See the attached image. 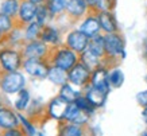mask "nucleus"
<instances>
[{
  "instance_id": "7c9ffc66",
  "label": "nucleus",
  "mask_w": 147,
  "mask_h": 136,
  "mask_svg": "<svg viewBox=\"0 0 147 136\" xmlns=\"http://www.w3.org/2000/svg\"><path fill=\"white\" fill-rule=\"evenodd\" d=\"M47 16H49V9L45 5H38V11H36V16H35V22L39 24V26H43L47 20Z\"/></svg>"
},
{
  "instance_id": "6ab92c4d",
  "label": "nucleus",
  "mask_w": 147,
  "mask_h": 136,
  "mask_svg": "<svg viewBox=\"0 0 147 136\" xmlns=\"http://www.w3.org/2000/svg\"><path fill=\"white\" fill-rule=\"evenodd\" d=\"M100 59H101V58H98L97 55H94L93 53H90L88 48L81 54V62H82L88 69H90V70H94V69L100 67Z\"/></svg>"
},
{
  "instance_id": "aec40b11",
  "label": "nucleus",
  "mask_w": 147,
  "mask_h": 136,
  "mask_svg": "<svg viewBox=\"0 0 147 136\" xmlns=\"http://www.w3.org/2000/svg\"><path fill=\"white\" fill-rule=\"evenodd\" d=\"M59 97L63 98V100L66 101V102H69V104H73V102H76V100L80 97V93L77 92V90H74L71 85L66 83V85L61 86V89H59Z\"/></svg>"
},
{
  "instance_id": "a211bd4d",
  "label": "nucleus",
  "mask_w": 147,
  "mask_h": 136,
  "mask_svg": "<svg viewBox=\"0 0 147 136\" xmlns=\"http://www.w3.org/2000/svg\"><path fill=\"white\" fill-rule=\"evenodd\" d=\"M88 50L90 53H93L94 55H97L98 58H102L105 54V42H104V36L97 35L89 39V44H88Z\"/></svg>"
},
{
  "instance_id": "f3484780",
  "label": "nucleus",
  "mask_w": 147,
  "mask_h": 136,
  "mask_svg": "<svg viewBox=\"0 0 147 136\" xmlns=\"http://www.w3.org/2000/svg\"><path fill=\"white\" fill-rule=\"evenodd\" d=\"M66 11L74 18H80L86 12V1L85 0H65Z\"/></svg>"
},
{
  "instance_id": "dca6fc26",
  "label": "nucleus",
  "mask_w": 147,
  "mask_h": 136,
  "mask_svg": "<svg viewBox=\"0 0 147 136\" xmlns=\"http://www.w3.org/2000/svg\"><path fill=\"white\" fill-rule=\"evenodd\" d=\"M47 78H49L54 85L63 86V85H66L67 81H69V74H67V71L59 69V67H57V66H53V67H50L49 69Z\"/></svg>"
},
{
  "instance_id": "6e6552de",
  "label": "nucleus",
  "mask_w": 147,
  "mask_h": 136,
  "mask_svg": "<svg viewBox=\"0 0 147 136\" xmlns=\"http://www.w3.org/2000/svg\"><path fill=\"white\" fill-rule=\"evenodd\" d=\"M90 83L93 88L100 89L104 93H109L111 90V85L108 82V71L104 67H97L92 71V77H90Z\"/></svg>"
},
{
  "instance_id": "f8f14e48",
  "label": "nucleus",
  "mask_w": 147,
  "mask_h": 136,
  "mask_svg": "<svg viewBox=\"0 0 147 136\" xmlns=\"http://www.w3.org/2000/svg\"><path fill=\"white\" fill-rule=\"evenodd\" d=\"M36 11H38V5L28 1V0H24L22 4H20V8H19V19L22 20L23 23H32L34 19L36 16Z\"/></svg>"
},
{
  "instance_id": "39448f33",
  "label": "nucleus",
  "mask_w": 147,
  "mask_h": 136,
  "mask_svg": "<svg viewBox=\"0 0 147 136\" xmlns=\"http://www.w3.org/2000/svg\"><path fill=\"white\" fill-rule=\"evenodd\" d=\"M105 42V54L108 57H119L124 55V40L119 34H107L104 36Z\"/></svg>"
},
{
  "instance_id": "4be33fe9",
  "label": "nucleus",
  "mask_w": 147,
  "mask_h": 136,
  "mask_svg": "<svg viewBox=\"0 0 147 136\" xmlns=\"http://www.w3.org/2000/svg\"><path fill=\"white\" fill-rule=\"evenodd\" d=\"M40 40L45 42L46 44L47 43L55 44L59 40V34H58V31L54 27H45L42 30V34H40Z\"/></svg>"
},
{
  "instance_id": "f257e3e1",
  "label": "nucleus",
  "mask_w": 147,
  "mask_h": 136,
  "mask_svg": "<svg viewBox=\"0 0 147 136\" xmlns=\"http://www.w3.org/2000/svg\"><path fill=\"white\" fill-rule=\"evenodd\" d=\"M24 83H26V79L19 71H7L0 79L1 90L7 94L19 93L24 89Z\"/></svg>"
},
{
  "instance_id": "412c9836",
  "label": "nucleus",
  "mask_w": 147,
  "mask_h": 136,
  "mask_svg": "<svg viewBox=\"0 0 147 136\" xmlns=\"http://www.w3.org/2000/svg\"><path fill=\"white\" fill-rule=\"evenodd\" d=\"M19 8H20V4L18 0H4L0 5V12L8 15L11 18V16H15L16 13H19Z\"/></svg>"
},
{
  "instance_id": "58836bf2",
  "label": "nucleus",
  "mask_w": 147,
  "mask_h": 136,
  "mask_svg": "<svg viewBox=\"0 0 147 136\" xmlns=\"http://www.w3.org/2000/svg\"><path fill=\"white\" fill-rule=\"evenodd\" d=\"M36 136H43V135H42V133H38V135H36Z\"/></svg>"
},
{
  "instance_id": "7ed1b4c3",
  "label": "nucleus",
  "mask_w": 147,
  "mask_h": 136,
  "mask_svg": "<svg viewBox=\"0 0 147 136\" xmlns=\"http://www.w3.org/2000/svg\"><path fill=\"white\" fill-rule=\"evenodd\" d=\"M0 65L5 71H18L22 66V57L13 48H3L0 51Z\"/></svg>"
},
{
  "instance_id": "ea45409f",
  "label": "nucleus",
  "mask_w": 147,
  "mask_h": 136,
  "mask_svg": "<svg viewBox=\"0 0 147 136\" xmlns=\"http://www.w3.org/2000/svg\"><path fill=\"white\" fill-rule=\"evenodd\" d=\"M0 40H1V34H0Z\"/></svg>"
},
{
  "instance_id": "4c0bfd02",
  "label": "nucleus",
  "mask_w": 147,
  "mask_h": 136,
  "mask_svg": "<svg viewBox=\"0 0 147 136\" xmlns=\"http://www.w3.org/2000/svg\"><path fill=\"white\" fill-rule=\"evenodd\" d=\"M28 1H31V3H34V4H36V5H40L45 0H28Z\"/></svg>"
},
{
  "instance_id": "423d86ee",
  "label": "nucleus",
  "mask_w": 147,
  "mask_h": 136,
  "mask_svg": "<svg viewBox=\"0 0 147 136\" xmlns=\"http://www.w3.org/2000/svg\"><path fill=\"white\" fill-rule=\"evenodd\" d=\"M66 44L67 47L73 50L74 53H84L88 48L89 44V38L85 35L84 32H81L80 30H73L69 32L66 36Z\"/></svg>"
},
{
  "instance_id": "79ce46f5",
  "label": "nucleus",
  "mask_w": 147,
  "mask_h": 136,
  "mask_svg": "<svg viewBox=\"0 0 147 136\" xmlns=\"http://www.w3.org/2000/svg\"><path fill=\"white\" fill-rule=\"evenodd\" d=\"M143 136H147V133H144V135H143Z\"/></svg>"
},
{
  "instance_id": "4468645a",
  "label": "nucleus",
  "mask_w": 147,
  "mask_h": 136,
  "mask_svg": "<svg viewBox=\"0 0 147 136\" xmlns=\"http://www.w3.org/2000/svg\"><path fill=\"white\" fill-rule=\"evenodd\" d=\"M97 19H98V22H100L101 28L105 31L107 34H113V32L117 31L116 20L109 11H100L97 15Z\"/></svg>"
},
{
  "instance_id": "a19ab883",
  "label": "nucleus",
  "mask_w": 147,
  "mask_h": 136,
  "mask_svg": "<svg viewBox=\"0 0 147 136\" xmlns=\"http://www.w3.org/2000/svg\"><path fill=\"white\" fill-rule=\"evenodd\" d=\"M146 51H147V43H146Z\"/></svg>"
},
{
  "instance_id": "0eeeda50",
  "label": "nucleus",
  "mask_w": 147,
  "mask_h": 136,
  "mask_svg": "<svg viewBox=\"0 0 147 136\" xmlns=\"http://www.w3.org/2000/svg\"><path fill=\"white\" fill-rule=\"evenodd\" d=\"M90 69H88L86 66L80 62V63H77L70 71H67V74H69V82H71L73 85H76V86H84L86 85L88 81H90Z\"/></svg>"
},
{
  "instance_id": "1a4fd4ad",
  "label": "nucleus",
  "mask_w": 147,
  "mask_h": 136,
  "mask_svg": "<svg viewBox=\"0 0 147 136\" xmlns=\"http://www.w3.org/2000/svg\"><path fill=\"white\" fill-rule=\"evenodd\" d=\"M19 116L15 110L1 106L0 108V128L1 129H13L19 125Z\"/></svg>"
},
{
  "instance_id": "393cba45",
  "label": "nucleus",
  "mask_w": 147,
  "mask_h": 136,
  "mask_svg": "<svg viewBox=\"0 0 147 136\" xmlns=\"http://www.w3.org/2000/svg\"><path fill=\"white\" fill-rule=\"evenodd\" d=\"M42 26H39L36 22H32L28 24V27H27L26 30V39H28L30 42H32V40H36L38 39V36H40V34H42Z\"/></svg>"
},
{
  "instance_id": "c9c22d12",
  "label": "nucleus",
  "mask_w": 147,
  "mask_h": 136,
  "mask_svg": "<svg viewBox=\"0 0 147 136\" xmlns=\"http://www.w3.org/2000/svg\"><path fill=\"white\" fill-rule=\"evenodd\" d=\"M142 117H143V120H144V123L147 124V106H144V108H143V110H142Z\"/></svg>"
},
{
  "instance_id": "473e14b6",
  "label": "nucleus",
  "mask_w": 147,
  "mask_h": 136,
  "mask_svg": "<svg viewBox=\"0 0 147 136\" xmlns=\"http://www.w3.org/2000/svg\"><path fill=\"white\" fill-rule=\"evenodd\" d=\"M115 0H97V7L100 8V11H109L113 7Z\"/></svg>"
},
{
  "instance_id": "bb28decb",
  "label": "nucleus",
  "mask_w": 147,
  "mask_h": 136,
  "mask_svg": "<svg viewBox=\"0 0 147 136\" xmlns=\"http://www.w3.org/2000/svg\"><path fill=\"white\" fill-rule=\"evenodd\" d=\"M61 136H84V132H82L81 125L69 123L67 125H65V127L62 128Z\"/></svg>"
},
{
  "instance_id": "2eb2a0df",
  "label": "nucleus",
  "mask_w": 147,
  "mask_h": 136,
  "mask_svg": "<svg viewBox=\"0 0 147 136\" xmlns=\"http://www.w3.org/2000/svg\"><path fill=\"white\" fill-rule=\"evenodd\" d=\"M85 97L88 98V101H89L94 108H100V106H102L104 105V102H105L107 93L101 92V90L97 89V88L90 86V88L86 90V93H85Z\"/></svg>"
},
{
  "instance_id": "9d476101",
  "label": "nucleus",
  "mask_w": 147,
  "mask_h": 136,
  "mask_svg": "<svg viewBox=\"0 0 147 136\" xmlns=\"http://www.w3.org/2000/svg\"><path fill=\"white\" fill-rule=\"evenodd\" d=\"M47 44L42 40H32V42H28L24 47V57L26 58H36V59H40L43 58L47 54Z\"/></svg>"
},
{
  "instance_id": "e433bc0d",
  "label": "nucleus",
  "mask_w": 147,
  "mask_h": 136,
  "mask_svg": "<svg viewBox=\"0 0 147 136\" xmlns=\"http://www.w3.org/2000/svg\"><path fill=\"white\" fill-rule=\"evenodd\" d=\"M88 5H96L97 4V0H85Z\"/></svg>"
},
{
  "instance_id": "b1692460",
  "label": "nucleus",
  "mask_w": 147,
  "mask_h": 136,
  "mask_svg": "<svg viewBox=\"0 0 147 136\" xmlns=\"http://www.w3.org/2000/svg\"><path fill=\"white\" fill-rule=\"evenodd\" d=\"M28 102H30V93H28V90L23 89V90L19 92L18 100L15 101V108H16L18 112H22V110H24L27 108Z\"/></svg>"
},
{
  "instance_id": "5701e85b",
  "label": "nucleus",
  "mask_w": 147,
  "mask_h": 136,
  "mask_svg": "<svg viewBox=\"0 0 147 136\" xmlns=\"http://www.w3.org/2000/svg\"><path fill=\"white\" fill-rule=\"evenodd\" d=\"M108 82L111 88H120L124 82V74L120 69H112L108 73Z\"/></svg>"
},
{
  "instance_id": "c85d7f7f",
  "label": "nucleus",
  "mask_w": 147,
  "mask_h": 136,
  "mask_svg": "<svg viewBox=\"0 0 147 136\" xmlns=\"http://www.w3.org/2000/svg\"><path fill=\"white\" fill-rule=\"evenodd\" d=\"M12 28V20L8 15L0 12V34H5Z\"/></svg>"
},
{
  "instance_id": "cd10ccee",
  "label": "nucleus",
  "mask_w": 147,
  "mask_h": 136,
  "mask_svg": "<svg viewBox=\"0 0 147 136\" xmlns=\"http://www.w3.org/2000/svg\"><path fill=\"white\" fill-rule=\"evenodd\" d=\"M78 108H80L81 110H84V112H86V113H92L96 108H94L92 104H90L89 101H88V98L85 96H80L76 100V102H74Z\"/></svg>"
},
{
  "instance_id": "72a5a7b5",
  "label": "nucleus",
  "mask_w": 147,
  "mask_h": 136,
  "mask_svg": "<svg viewBox=\"0 0 147 136\" xmlns=\"http://www.w3.org/2000/svg\"><path fill=\"white\" fill-rule=\"evenodd\" d=\"M136 98H138V102H139V104H140L142 106H147V90L138 93Z\"/></svg>"
},
{
  "instance_id": "f704fd0d",
  "label": "nucleus",
  "mask_w": 147,
  "mask_h": 136,
  "mask_svg": "<svg viewBox=\"0 0 147 136\" xmlns=\"http://www.w3.org/2000/svg\"><path fill=\"white\" fill-rule=\"evenodd\" d=\"M1 136H23V133L19 131V129L13 128V129H7Z\"/></svg>"
},
{
  "instance_id": "9b49d317",
  "label": "nucleus",
  "mask_w": 147,
  "mask_h": 136,
  "mask_svg": "<svg viewBox=\"0 0 147 136\" xmlns=\"http://www.w3.org/2000/svg\"><path fill=\"white\" fill-rule=\"evenodd\" d=\"M67 106H69V102H66V101L63 100V98H61L59 96L53 98L49 104L50 117L54 118V120H62V118L65 117Z\"/></svg>"
},
{
  "instance_id": "ddd939ff",
  "label": "nucleus",
  "mask_w": 147,
  "mask_h": 136,
  "mask_svg": "<svg viewBox=\"0 0 147 136\" xmlns=\"http://www.w3.org/2000/svg\"><path fill=\"white\" fill-rule=\"evenodd\" d=\"M100 30H101V26H100V22H98L97 16H88L80 27V31L84 32L89 39L100 35V34H98Z\"/></svg>"
},
{
  "instance_id": "20e7f679",
  "label": "nucleus",
  "mask_w": 147,
  "mask_h": 136,
  "mask_svg": "<svg viewBox=\"0 0 147 136\" xmlns=\"http://www.w3.org/2000/svg\"><path fill=\"white\" fill-rule=\"evenodd\" d=\"M23 67L27 74L35 78H46L50 69L42 59H36V58H26L23 61Z\"/></svg>"
},
{
  "instance_id": "2f4dec72",
  "label": "nucleus",
  "mask_w": 147,
  "mask_h": 136,
  "mask_svg": "<svg viewBox=\"0 0 147 136\" xmlns=\"http://www.w3.org/2000/svg\"><path fill=\"white\" fill-rule=\"evenodd\" d=\"M18 116H19V120H20V123H22V125H23V128H24V132L27 133V136H36V131H35V127L32 125L28 120H27L23 114H20V113H18Z\"/></svg>"
},
{
  "instance_id": "c756f323",
  "label": "nucleus",
  "mask_w": 147,
  "mask_h": 136,
  "mask_svg": "<svg viewBox=\"0 0 147 136\" xmlns=\"http://www.w3.org/2000/svg\"><path fill=\"white\" fill-rule=\"evenodd\" d=\"M80 108L73 102V104H69V106H67V110L66 113H65V117H63V120H66V121H69V123H73L74 120H76V117L78 116V113H80Z\"/></svg>"
},
{
  "instance_id": "f03ea898",
  "label": "nucleus",
  "mask_w": 147,
  "mask_h": 136,
  "mask_svg": "<svg viewBox=\"0 0 147 136\" xmlns=\"http://www.w3.org/2000/svg\"><path fill=\"white\" fill-rule=\"evenodd\" d=\"M77 63L78 62H77L76 53L69 47L59 48L54 55V66H57L65 71H70Z\"/></svg>"
},
{
  "instance_id": "a878e982",
  "label": "nucleus",
  "mask_w": 147,
  "mask_h": 136,
  "mask_svg": "<svg viewBox=\"0 0 147 136\" xmlns=\"http://www.w3.org/2000/svg\"><path fill=\"white\" fill-rule=\"evenodd\" d=\"M47 9L51 15H57L61 13L63 9L66 8V3L65 0H47Z\"/></svg>"
}]
</instances>
